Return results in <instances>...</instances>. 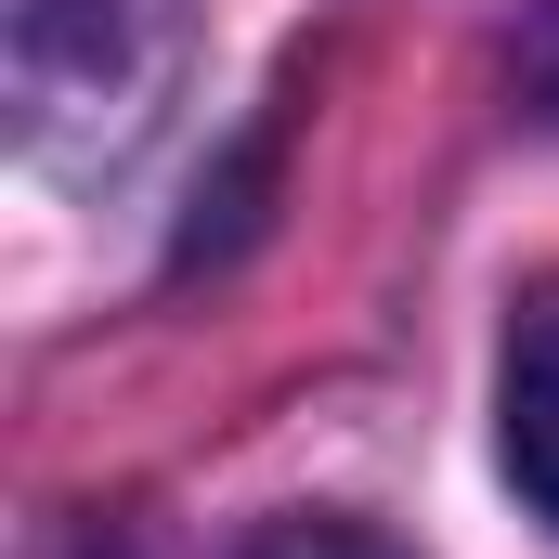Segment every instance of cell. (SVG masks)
<instances>
[{"instance_id": "6da1fadb", "label": "cell", "mask_w": 559, "mask_h": 559, "mask_svg": "<svg viewBox=\"0 0 559 559\" xmlns=\"http://www.w3.org/2000/svg\"><path fill=\"white\" fill-rule=\"evenodd\" d=\"M508 481L559 521V274L508 312Z\"/></svg>"}, {"instance_id": "7a4b0ae2", "label": "cell", "mask_w": 559, "mask_h": 559, "mask_svg": "<svg viewBox=\"0 0 559 559\" xmlns=\"http://www.w3.org/2000/svg\"><path fill=\"white\" fill-rule=\"evenodd\" d=\"M248 559H417V547H391L378 521H274V534H248Z\"/></svg>"}]
</instances>
